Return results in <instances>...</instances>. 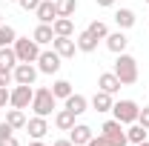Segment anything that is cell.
I'll use <instances>...</instances> for the list:
<instances>
[{"label": "cell", "mask_w": 149, "mask_h": 146, "mask_svg": "<svg viewBox=\"0 0 149 146\" xmlns=\"http://www.w3.org/2000/svg\"><path fill=\"white\" fill-rule=\"evenodd\" d=\"M112 112H115V120H120V123L126 126V123H135V120H138L141 106H138L135 100H118V103L112 106Z\"/></svg>", "instance_id": "5"}, {"label": "cell", "mask_w": 149, "mask_h": 146, "mask_svg": "<svg viewBox=\"0 0 149 146\" xmlns=\"http://www.w3.org/2000/svg\"><path fill=\"white\" fill-rule=\"evenodd\" d=\"M57 3V17H72L77 12V0H55Z\"/></svg>", "instance_id": "25"}, {"label": "cell", "mask_w": 149, "mask_h": 146, "mask_svg": "<svg viewBox=\"0 0 149 146\" xmlns=\"http://www.w3.org/2000/svg\"><path fill=\"white\" fill-rule=\"evenodd\" d=\"M52 95H55L57 100H66V97L72 95V83H69V80H55V86H52Z\"/></svg>", "instance_id": "26"}, {"label": "cell", "mask_w": 149, "mask_h": 146, "mask_svg": "<svg viewBox=\"0 0 149 146\" xmlns=\"http://www.w3.org/2000/svg\"><path fill=\"white\" fill-rule=\"evenodd\" d=\"M115 23H118V29H132L135 26V12L132 9H118L115 12Z\"/></svg>", "instance_id": "21"}, {"label": "cell", "mask_w": 149, "mask_h": 146, "mask_svg": "<svg viewBox=\"0 0 149 146\" xmlns=\"http://www.w3.org/2000/svg\"><path fill=\"white\" fill-rule=\"evenodd\" d=\"M74 43H77V52H86V55L97 49V37H95L92 32H89V29H83L80 35L74 37Z\"/></svg>", "instance_id": "15"}, {"label": "cell", "mask_w": 149, "mask_h": 146, "mask_svg": "<svg viewBox=\"0 0 149 146\" xmlns=\"http://www.w3.org/2000/svg\"><path fill=\"white\" fill-rule=\"evenodd\" d=\"M69 140H72L74 146H86L89 140H92V126H86V123H74V126L69 129Z\"/></svg>", "instance_id": "11"}, {"label": "cell", "mask_w": 149, "mask_h": 146, "mask_svg": "<svg viewBox=\"0 0 149 146\" xmlns=\"http://www.w3.org/2000/svg\"><path fill=\"white\" fill-rule=\"evenodd\" d=\"M12 49H15V55H17L20 63H37V57H40V43H37L35 37L32 40L29 37H17L12 43Z\"/></svg>", "instance_id": "2"}, {"label": "cell", "mask_w": 149, "mask_h": 146, "mask_svg": "<svg viewBox=\"0 0 149 146\" xmlns=\"http://www.w3.org/2000/svg\"><path fill=\"white\" fill-rule=\"evenodd\" d=\"M138 123H141L143 129H149V106H143V109L138 112Z\"/></svg>", "instance_id": "31"}, {"label": "cell", "mask_w": 149, "mask_h": 146, "mask_svg": "<svg viewBox=\"0 0 149 146\" xmlns=\"http://www.w3.org/2000/svg\"><path fill=\"white\" fill-rule=\"evenodd\" d=\"M0 146H20V143H17V138H15V135H9V138H3V140H0Z\"/></svg>", "instance_id": "35"}, {"label": "cell", "mask_w": 149, "mask_h": 146, "mask_svg": "<svg viewBox=\"0 0 149 146\" xmlns=\"http://www.w3.org/2000/svg\"><path fill=\"white\" fill-rule=\"evenodd\" d=\"M26 129H29L32 140H43V138H46V132H49V123H46V117L35 115L32 120H26Z\"/></svg>", "instance_id": "12"}, {"label": "cell", "mask_w": 149, "mask_h": 146, "mask_svg": "<svg viewBox=\"0 0 149 146\" xmlns=\"http://www.w3.org/2000/svg\"><path fill=\"white\" fill-rule=\"evenodd\" d=\"M89 32H92L97 40H106V35H109V26H106L103 20H95V23H89Z\"/></svg>", "instance_id": "28"}, {"label": "cell", "mask_w": 149, "mask_h": 146, "mask_svg": "<svg viewBox=\"0 0 149 146\" xmlns=\"http://www.w3.org/2000/svg\"><path fill=\"white\" fill-rule=\"evenodd\" d=\"M135 146H149V140H143V143H135Z\"/></svg>", "instance_id": "39"}, {"label": "cell", "mask_w": 149, "mask_h": 146, "mask_svg": "<svg viewBox=\"0 0 149 146\" xmlns=\"http://www.w3.org/2000/svg\"><path fill=\"white\" fill-rule=\"evenodd\" d=\"M15 83H26V86H35V80H37V69L32 66V63H17L15 69Z\"/></svg>", "instance_id": "8"}, {"label": "cell", "mask_w": 149, "mask_h": 146, "mask_svg": "<svg viewBox=\"0 0 149 146\" xmlns=\"http://www.w3.org/2000/svg\"><path fill=\"white\" fill-rule=\"evenodd\" d=\"M20 6H23V9H26V12H35L37 6H40V0H17Z\"/></svg>", "instance_id": "33"}, {"label": "cell", "mask_w": 149, "mask_h": 146, "mask_svg": "<svg viewBox=\"0 0 149 146\" xmlns=\"http://www.w3.org/2000/svg\"><path fill=\"white\" fill-rule=\"evenodd\" d=\"M146 135H149V129H143L138 120H135V123L126 129V138H129V143H143V140H146Z\"/></svg>", "instance_id": "23"}, {"label": "cell", "mask_w": 149, "mask_h": 146, "mask_svg": "<svg viewBox=\"0 0 149 146\" xmlns=\"http://www.w3.org/2000/svg\"><path fill=\"white\" fill-rule=\"evenodd\" d=\"M32 97H35V89L26 86V83H17V86L12 89L9 106H15V109H29V106H32Z\"/></svg>", "instance_id": "6"}, {"label": "cell", "mask_w": 149, "mask_h": 146, "mask_svg": "<svg viewBox=\"0 0 149 146\" xmlns=\"http://www.w3.org/2000/svg\"><path fill=\"white\" fill-rule=\"evenodd\" d=\"M0 26H3V23H0Z\"/></svg>", "instance_id": "41"}, {"label": "cell", "mask_w": 149, "mask_h": 146, "mask_svg": "<svg viewBox=\"0 0 149 146\" xmlns=\"http://www.w3.org/2000/svg\"><path fill=\"white\" fill-rule=\"evenodd\" d=\"M6 123L12 129H26V115H23V109H15L12 106V109L6 112Z\"/></svg>", "instance_id": "22"}, {"label": "cell", "mask_w": 149, "mask_h": 146, "mask_svg": "<svg viewBox=\"0 0 149 146\" xmlns=\"http://www.w3.org/2000/svg\"><path fill=\"white\" fill-rule=\"evenodd\" d=\"M86 146H112V143L106 140V138H103V135H92V140H89Z\"/></svg>", "instance_id": "32"}, {"label": "cell", "mask_w": 149, "mask_h": 146, "mask_svg": "<svg viewBox=\"0 0 149 146\" xmlns=\"http://www.w3.org/2000/svg\"><path fill=\"white\" fill-rule=\"evenodd\" d=\"M60 60H63V57L57 55L55 49H52V52H40V57H37V72L55 74L57 69H60Z\"/></svg>", "instance_id": "7"}, {"label": "cell", "mask_w": 149, "mask_h": 146, "mask_svg": "<svg viewBox=\"0 0 149 146\" xmlns=\"http://www.w3.org/2000/svg\"><path fill=\"white\" fill-rule=\"evenodd\" d=\"M74 117H77V115H74V112H69L66 106H63V109L55 115V126L60 129V132H69V129L74 126Z\"/></svg>", "instance_id": "18"}, {"label": "cell", "mask_w": 149, "mask_h": 146, "mask_svg": "<svg viewBox=\"0 0 149 146\" xmlns=\"http://www.w3.org/2000/svg\"><path fill=\"white\" fill-rule=\"evenodd\" d=\"M9 3H17V0H9Z\"/></svg>", "instance_id": "40"}, {"label": "cell", "mask_w": 149, "mask_h": 146, "mask_svg": "<svg viewBox=\"0 0 149 146\" xmlns=\"http://www.w3.org/2000/svg\"><path fill=\"white\" fill-rule=\"evenodd\" d=\"M32 37H35L40 46L52 43V40H55V29H52V23H37V29L32 32Z\"/></svg>", "instance_id": "17"}, {"label": "cell", "mask_w": 149, "mask_h": 146, "mask_svg": "<svg viewBox=\"0 0 149 146\" xmlns=\"http://www.w3.org/2000/svg\"><path fill=\"white\" fill-rule=\"evenodd\" d=\"M12 132H15V129H12L9 123H6V120H3V123H0V140H3V138H9Z\"/></svg>", "instance_id": "34"}, {"label": "cell", "mask_w": 149, "mask_h": 146, "mask_svg": "<svg viewBox=\"0 0 149 146\" xmlns=\"http://www.w3.org/2000/svg\"><path fill=\"white\" fill-rule=\"evenodd\" d=\"M120 80H118V74L115 72H103L100 77H97V89H103V92H109V95H115V92H120Z\"/></svg>", "instance_id": "14"}, {"label": "cell", "mask_w": 149, "mask_h": 146, "mask_svg": "<svg viewBox=\"0 0 149 146\" xmlns=\"http://www.w3.org/2000/svg\"><path fill=\"white\" fill-rule=\"evenodd\" d=\"M86 106H89V100H86V97H83V95H69V97H66V109L69 112H74V115H83V112H86Z\"/></svg>", "instance_id": "20"}, {"label": "cell", "mask_w": 149, "mask_h": 146, "mask_svg": "<svg viewBox=\"0 0 149 146\" xmlns=\"http://www.w3.org/2000/svg\"><path fill=\"white\" fill-rule=\"evenodd\" d=\"M15 40H17V32H15L12 26H0V49H3V46H12Z\"/></svg>", "instance_id": "27"}, {"label": "cell", "mask_w": 149, "mask_h": 146, "mask_svg": "<svg viewBox=\"0 0 149 146\" xmlns=\"http://www.w3.org/2000/svg\"><path fill=\"white\" fill-rule=\"evenodd\" d=\"M29 146H46V143H43V140H32Z\"/></svg>", "instance_id": "38"}, {"label": "cell", "mask_w": 149, "mask_h": 146, "mask_svg": "<svg viewBox=\"0 0 149 146\" xmlns=\"http://www.w3.org/2000/svg\"><path fill=\"white\" fill-rule=\"evenodd\" d=\"M9 97H12V89L9 86H0V109L9 106Z\"/></svg>", "instance_id": "30"}, {"label": "cell", "mask_w": 149, "mask_h": 146, "mask_svg": "<svg viewBox=\"0 0 149 146\" xmlns=\"http://www.w3.org/2000/svg\"><path fill=\"white\" fill-rule=\"evenodd\" d=\"M146 3H149V0H146Z\"/></svg>", "instance_id": "42"}, {"label": "cell", "mask_w": 149, "mask_h": 146, "mask_svg": "<svg viewBox=\"0 0 149 146\" xmlns=\"http://www.w3.org/2000/svg\"><path fill=\"white\" fill-rule=\"evenodd\" d=\"M126 46H129V37L123 35V29H118V32H109V35H106V49H109V52L120 55V52H126Z\"/></svg>", "instance_id": "9"}, {"label": "cell", "mask_w": 149, "mask_h": 146, "mask_svg": "<svg viewBox=\"0 0 149 146\" xmlns=\"http://www.w3.org/2000/svg\"><path fill=\"white\" fill-rule=\"evenodd\" d=\"M52 49H55L60 57H74L77 43H74L72 37H55V40H52Z\"/></svg>", "instance_id": "13"}, {"label": "cell", "mask_w": 149, "mask_h": 146, "mask_svg": "<svg viewBox=\"0 0 149 146\" xmlns=\"http://www.w3.org/2000/svg\"><path fill=\"white\" fill-rule=\"evenodd\" d=\"M97 6H103V9H109V6H115V0H95Z\"/></svg>", "instance_id": "37"}, {"label": "cell", "mask_w": 149, "mask_h": 146, "mask_svg": "<svg viewBox=\"0 0 149 146\" xmlns=\"http://www.w3.org/2000/svg\"><path fill=\"white\" fill-rule=\"evenodd\" d=\"M12 83H15V72L6 69V66H0V86H12Z\"/></svg>", "instance_id": "29"}, {"label": "cell", "mask_w": 149, "mask_h": 146, "mask_svg": "<svg viewBox=\"0 0 149 146\" xmlns=\"http://www.w3.org/2000/svg\"><path fill=\"white\" fill-rule=\"evenodd\" d=\"M52 146H74V143H72V140H69V138H63V140H55V143H52Z\"/></svg>", "instance_id": "36"}, {"label": "cell", "mask_w": 149, "mask_h": 146, "mask_svg": "<svg viewBox=\"0 0 149 146\" xmlns=\"http://www.w3.org/2000/svg\"><path fill=\"white\" fill-rule=\"evenodd\" d=\"M35 15L40 23H55L57 20V3L55 0H40V6L35 9Z\"/></svg>", "instance_id": "10"}, {"label": "cell", "mask_w": 149, "mask_h": 146, "mask_svg": "<svg viewBox=\"0 0 149 146\" xmlns=\"http://www.w3.org/2000/svg\"><path fill=\"white\" fill-rule=\"evenodd\" d=\"M112 72L118 74V80L123 83V86H132L135 80H138V60L132 55H126V52H120L118 55V60H115V69Z\"/></svg>", "instance_id": "1"}, {"label": "cell", "mask_w": 149, "mask_h": 146, "mask_svg": "<svg viewBox=\"0 0 149 146\" xmlns=\"http://www.w3.org/2000/svg\"><path fill=\"white\" fill-rule=\"evenodd\" d=\"M112 106H115V100H112L109 92H103V89L95 92V97H92V109L95 112H112Z\"/></svg>", "instance_id": "16"}, {"label": "cell", "mask_w": 149, "mask_h": 146, "mask_svg": "<svg viewBox=\"0 0 149 146\" xmlns=\"http://www.w3.org/2000/svg\"><path fill=\"white\" fill-rule=\"evenodd\" d=\"M57 106V97L52 95V89H37L35 97H32V109H35V115H40V117H49L52 112H55Z\"/></svg>", "instance_id": "3"}, {"label": "cell", "mask_w": 149, "mask_h": 146, "mask_svg": "<svg viewBox=\"0 0 149 146\" xmlns=\"http://www.w3.org/2000/svg\"><path fill=\"white\" fill-rule=\"evenodd\" d=\"M100 135H103L112 146H126V143H129L126 129H123V123H120V120H106V123H103V129H100Z\"/></svg>", "instance_id": "4"}, {"label": "cell", "mask_w": 149, "mask_h": 146, "mask_svg": "<svg viewBox=\"0 0 149 146\" xmlns=\"http://www.w3.org/2000/svg\"><path fill=\"white\" fill-rule=\"evenodd\" d=\"M52 29H55V37H72V35H74L72 17H57L55 23H52Z\"/></svg>", "instance_id": "19"}, {"label": "cell", "mask_w": 149, "mask_h": 146, "mask_svg": "<svg viewBox=\"0 0 149 146\" xmlns=\"http://www.w3.org/2000/svg\"><path fill=\"white\" fill-rule=\"evenodd\" d=\"M20 60H17V55H15V49L12 46H3L0 49V66H6V69H15Z\"/></svg>", "instance_id": "24"}]
</instances>
